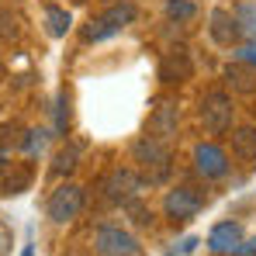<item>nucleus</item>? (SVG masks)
Listing matches in <instances>:
<instances>
[{
	"instance_id": "nucleus-6",
	"label": "nucleus",
	"mask_w": 256,
	"mask_h": 256,
	"mask_svg": "<svg viewBox=\"0 0 256 256\" xmlns=\"http://www.w3.org/2000/svg\"><path fill=\"white\" fill-rule=\"evenodd\" d=\"M201 194H194L190 187H176V190H170L166 194V201H163V212H166V218H173V222H190L194 214L201 212Z\"/></svg>"
},
{
	"instance_id": "nucleus-5",
	"label": "nucleus",
	"mask_w": 256,
	"mask_h": 256,
	"mask_svg": "<svg viewBox=\"0 0 256 256\" xmlns=\"http://www.w3.org/2000/svg\"><path fill=\"white\" fill-rule=\"evenodd\" d=\"M142 187H146V180L138 176L135 170H111L104 176V184H100V190H104V198L111 201V204H128V201H135L138 194H142Z\"/></svg>"
},
{
	"instance_id": "nucleus-15",
	"label": "nucleus",
	"mask_w": 256,
	"mask_h": 256,
	"mask_svg": "<svg viewBox=\"0 0 256 256\" xmlns=\"http://www.w3.org/2000/svg\"><path fill=\"white\" fill-rule=\"evenodd\" d=\"M135 18H138V10H135V4H128V0H118L114 7H108V10L100 14V21H108V24L118 28V32H122L125 24H132Z\"/></svg>"
},
{
	"instance_id": "nucleus-23",
	"label": "nucleus",
	"mask_w": 256,
	"mask_h": 256,
	"mask_svg": "<svg viewBox=\"0 0 256 256\" xmlns=\"http://www.w3.org/2000/svg\"><path fill=\"white\" fill-rule=\"evenodd\" d=\"M242 62H250L256 70V45H246V48H242Z\"/></svg>"
},
{
	"instance_id": "nucleus-17",
	"label": "nucleus",
	"mask_w": 256,
	"mask_h": 256,
	"mask_svg": "<svg viewBox=\"0 0 256 256\" xmlns=\"http://www.w3.org/2000/svg\"><path fill=\"white\" fill-rule=\"evenodd\" d=\"M111 35H118V28H111L108 21H90L84 28V42H104V38H111Z\"/></svg>"
},
{
	"instance_id": "nucleus-13",
	"label": "nucleus",
	"mask_w": 256,
	"mask_h": 256,
	"mask_svg": "<svg viewBox=\"0 0 256 256\" xmlns=\"http://www.w3.org/2000/svg\"><path fill=\"white\" fill-rule=\"evenodd\" d=\"M225 80H228L232 90H239V94H253L256 90V73H253L250 62H246V66H228V70H225Z\"/></svg>"
},
{
	"instance_id": "nucleus-18",
	"label": "nucleus",
	"mask_w": 256,
	"mask_h": 256,
	"mask_svg": "<svg viewBox=\"0 0 256 256\" xmlns=\"http://www.w3.org/2000/svg\"><path fill=\"white\" fill-rule=\"evenodd\" d=\"M236 21H239V32H242V35H253L256 38V7L253 4H242V7L236 10Z\"/></svg>"
},
{
	"instance_id": "nucleus-8",
	"label": "nucleus",
	"mask_w": 256,
	"mask_h": 256,
	"mask_svg": "<svg viewBox=\"0 0 256 256\" xmlns=\"http://www.w3.org/2000/svg\"><path fill=\"white\" fill-rule=\"evenodd\" d=\"M212 24H208V32H212V38L218 45H225V48H232V45L242 42V32H239V21L228 14V10H222V7H214L212 18H208Z\"/></svg>"
},
{
	"instance_id": "nucleus-27",
	"label": "nucleus",
	"mask_w": 256,
	"mask_h": 256,
	"mask_svg": "<svg viewBox=\"0 0 256 256\" xmlns=\"http://www.w3.org/2000/svg\"><path fill=\"white\" fill-rule=\"evenodd\" d=\"M0 70H4V66H0Z\"/></svg>"
},
{
	"instance_id": "nucleus-16",
	"label": "nucleus",
	"mask_w": 256,
	"mask_h": 256,
	"mask_svg": "<svg viewBox=\"0 0 256 256\" xmlns=\"http://www.w3.org/2000/svg\"><path fill=\"white\" fill-rule=\"evenodd\" d=\"M76 163H80V146H62L56 152V160H52V173L56 176H70L76 170Z\"/></svg>"
},
{
	"instance_id": "nucleus-11",
	"label": "nucleus",
	"mask_w": 256,
	"mask_h": 256,
	"mask_svg": "<svg viewBox=\"0 0 256 256\" xmlns=\"http://www.w3.org/2000/svg\"><path fill=\"white\" fill-rule=\"evenodd\" d=\"M208 246L214 253H236L242 246V228L236 222H218L212 228V236H208Z\"/></svg>"
},
{
	"instance_id": "nucleus-10",
	"label": "nucleus",
	"mask_w": 256,
	"mask_h": 256,
	"mask_svg": "<svg viewBox=\"0 0 256 256\" xmlns=\"http://www.w3.org/2000/svg\"><path fill=\"white\" fill-rule=\"evenodd\" d=\"M176 125H180V108H176L173 100H163V104L152 111V118H149V135L170 142L173 135H176Z\"/></svg>"
},
{
	"instance_id": "nucleus-7",
	"label": "nucleus",
	"mask_w": 256,
	"mask_h": 256,
	"mask_svg": "<svg viewBox=\"0 0 256 256\" xmlns=\"http://www.w3.org/2000/svg\"><path fill=\"white\" fill-rule=\"evenodd\" d=\"M194 166H198L201 176L218 180V176H225V173H228V156H225L214 142H201V146L194 149Z\"/></svg>"
},
{
	"instance_id": "nucleus-1",
	"label": "nucleus",
	"mask_w": 256,
	"mask_h": 256,
	"mask_svg": "<svg viewBox=\"0 0 256 256\" xmlns=\"http://www.w3.org/2000/svg\"><path fill=\"white\" fill-rule=\"evenodd\" d=\"M132 156H135V163L146 170V180H149V184L166 180V173H170V146H166L163 138L142 135V138L132 146Z\"/></svg>"
},
{
	"instance_id": "nucleus-2",
	"label": "nucleus",
	"mask_w": 256,
	"mask_h": 256,
	"mask_svg": "<svg viewBox=\"0 0 256 256\" xmlns=\"http://www.w3.org/2000/svg\"><path fill=\"white\" fill-rule=\"evenodd\" d=\"M94 253L97 256H142V246H138V239L132 232L104 225V228L94 232Z\"/></svg>"
},
{
	"instance_id": "nucleus-12",
	"label": "nucleus",
	"mask_w": 256,
	"mask_h": 256,
	"mask_svg": "<svg viewBox=\"0 0 256 256\" xmlns=\"http://www.w3.org/2000/svg\"><path fill=\"white\" fill-rule=\"evenodd\" d=\"M232 156L242 163H256V125H242L232 132Z\"/></svg>"
},
{
	"instance_id": "nucleus-26",
	"label": "nucleus",
	"mask_w": 256,
	"mask_h": 256,
	"mask_svg": "<svg viewBox=\"0 0 256 256\" xmlns=\"http://www.w3.org/2000/svg\"><path fill=\"white\" fill-rule=\"evenodd\" d=\"M0 166H4V149H0Z\"/></svg>"
},
{
	"instance_id": "nucleus-19",
	"label": "nucleus",
	"mask_w": 256,
	"mask_h": 256,
	"mask_svg": "<svg viewBox=\"0 0 256 256\" xmlns=\"http://www.w3.org/2000/svg\"><path fill=\"white\" fill-rule=\"evenodd\" d=\"M166 14H170L173 21H190L198 14V7L190 0H166Z\"/></svg>"
},
{
	"instance_id": "nucleus-14",
	"label": "nucleus",
	"mask_w": 256,
	"mask_h": 256,
	"mask_svg": "<svg viewBox=\"0 0 256 256\" xmlns=\"http://www.w3.org/2000/svg\"><path fill=\"white\" fill-rule=\"evenodd\" d=\"M70 24H73L70 10H62V7H56V4L45 7V32H48L52 38H62V35L70 32Z\"/></svg>"
},
{
	"instance_id": "nucleus-25",
	"label": "nucleus",
	"mask_w": 256,
	"mask_h": 256,
	"mask_svg": "<svg viewBox=\"0 0 256 256\" xmlns=\"http://www.w3.org/2000/svg\"><path fill=\"white\" fill-rule=\"evenodd\" d=\"M21 256H35V250H32V246H24V250H21Z\"/></svg>"
},
{
	"instance_id": "nucleus-9",
	"label": "nucleus",
	"mask_w": 256,
	"mask_h": 256,
	"mask_svg": "<svg viewBox=\"0 0 256 256\" xmlns=\"http://www.w3.org/2000/svg\"><path fill=\"white\" fill-rule=\"evenodd\" d=\"M190 73H194V66H190L187 48H173L160 62V80L163 84H184V80H190Z\"/></svg>"
},
{
	"instance_id": "nucleus-22",
	"label": "nucleus",
	"mask_w": 256,
	"mask_h": 256,
	"mask_svg": "<svg viewBox=\"0 0 256 256\" xmlns=\"http://www.w3.org/2000/svg\"><path fill=\"white\" fill-rule=\"evenodd\" d=\"M28 152H42L45 149V132H24V142H21Z\"/></svg>"
},
{
	"instance_id": "nucleus-21",
	"label": "nucleus",
	"mask_w": 256,
	"mask_h": 256,
	"mask_svg": "<svg viewBox=\"0 0 256 256\" xmlns=\"http://www.w3.org/2000/svg\"><path fill=\"white\" fill-rule=\"evenodd\" d=\"M70 125V97L59 94V111H56V132H66Z\"/></svg>"
},
{
	"instance_id": "nucleus-4",
	"label": "nucleus",
	"mask_w": 256,
	"mask_h": 256,
	"mask_svg": "<svg viewBox=\"0 0 256 256\" xmlns=\"http://www.w3.org/2000/svg\"><path fill=\"white\" fill-rule=\"evenodd\" d=\"M45 212H48L52 222H59V225L73 222L76 214L84 212V187H80V184H62V187H56L52 198H48V204H45Z\"/></svg>"
},
{
	"instance_id": "nucleus-3",
	"label": "nucleus",
	"mask_w": 256,
	"mask_h": 256,
	"mask_svg": "<svg viewBox=\"0 0 256 256\" xmlns=\"http://www.w3.org/2000/svg\"><path fill=\"white\" fill-rule=\"evenodd\" d=\"M232 114H236V104H232V97H228L225 90L204 94V100H201V122H204V128H208L212 135L228 132V128H232Z\"/></svg>"
},
{
	"instance_id": "nucleus-24",
	"label": "nucleus",
	"mask_w": 256,
	"mask_h": 256,
	"mask_svg": "<svg viewBox=\"0 0 256 256\" xmlns=\"http://www.w3.org/2000/svg\"><path fill=\"white\" fill-rule=\"evenodd\" d=\"M236 253H242V256H256V239H250V242H246V246H239V250H236Z\"/></svg>"
},
{
	"instance_id": "nucleus-20",
	"label": "nucleus",
	"mask_w": 256,
	"mask_h": 256,
	"mask_svg": "<svg viewBox=\"0 0 256 256\" xmlns=\"http://www.w3.org/2000/svg\"><path fill=\"white\" fill-rule=\"evenodd\" d=\"M24 142V132L18 125H4L0 128V146H21Z\"/></svg>"
}]
</instances>
